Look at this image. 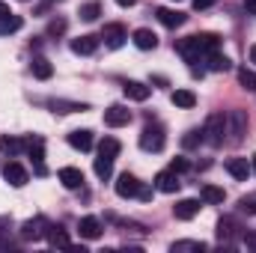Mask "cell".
I'll return each mask as SVG.
<instances>
[{"label": "cell", "instance_id": "42", "mask_svg": "<svg viewBox=\"0 0 256 253\" xmlns=\"http://www.w3.org/2000/svg\"><path fill=\"white\" fill-rule=\"evenodd\" d=\"M137 196H140V200H152V188H146V185H140V190H137Z\"/></svg>", "mask_w": 256, "mask_h": 253}, {"label": "cell", "instance_id": "37", "mask_svg": "<svg viewBox=\"0 0 256 253\" xmlns=\"http://www.w3.org/2000/svg\"><path fill=\"white\" fill-rule=\"evenodd\" d=\"M200 143H206V140H202V128H191V131L182 137V146H185V149H194V146H200Z\"/></svg>", "mask_w": 256, "mask_h": 253}, {"label": "cell", "instance_id": "3", "mask_svg": "<svg viewBox=\"0 0 256 253\" xmlns=\"http://www.w3.org/2000/svg\"><path fill=\"white\" fill-rule=\"evenodd\" d=\"M164 146H167V134H164L161 126H152L149 122V126L140 131V149L143 152H161Z\"/></svg>", "mask_w": 256, "mask_h": 253}, {"label": "cell", "instance_id": "43", "mask_svg": "<svg viewBox=\"0 0 256 253\" xmlns=\"http://www.w3.org/2000/svg\"><path fill=\"white\" fill-rule=\"evenodd\" d=\"M214 6V0H194V9H208Z\"/></svg>", "mask_w": 256, "mask_h": 253}, {"label": "cell", "instance_id": "11", "mask_svg": "<svg viewBox=\"0 0 256 253\" xmlns=\"http://www.w3.org/2000/svg\"><path fill=\"white\" fill-rule=\"evenodd\" d=\"M104 122H108L110 128L128 126V122H131V110H128L126 104H110V108L104 110Z\"/></svg>", "mask_w": 256, "mask_h": 253}, {"label": "cell", "instance_id": "21", "mask_svg": "<svg viewBox=\"0 0 256 253\" xmlns=\"http://www.w3.org/2000/svg\"><path fill=\"white\" fill-rule=\"evenodd\" d=\"M122 90H126V96L131 102H146L149 92H152V86H146V84H140V80H126Z\"/></svg>", "mask_w": 256, "mask_h": 253}, {"label": "cell", "instance_id": "48", "mask_svg": "<svg viewBox=\"0 0 256 253\" xmlns=\"http://www.w3.org/2000/svg\"><path fill=\"white\" fill-rule=\"evenodd\" d=\"M250 63L256 66V45H254V48H250Z\"/></svg>", "mask_w": 256, "mask_h": 253}, {"label": "cell", "instance_id": "5", "mask_svg": "<svg viewBox=\"0 0 256 253\" xmlns=\"http://www.w3.org/2000/svg\"><path fill=\"white\" fill-rule=\"evenodd\" d=\"M48 220L42 218V214H36V218H30V220H24L21 224V230H18V236L24 238V242H39V238H45L48 236Z\"/></svg>", "mask_w": 256, "mask_h": 253}, {"label": "cell", "instance_id": "16", "mask_svg": "<svg viewBox=\"0 0 256 253\" xmlns=\"http://www.w3.org/2000/svg\"><path fill=\"white\" fill-rule=\"evenodd\" d=\"M68 146L72 149H80V152H90L92 149V131L90 128H78L68 134Z\"/></svg>", "mask_w": 256, "mask_h": 253}, {"label": "cell", "instance_id": "2", "mask_svg": "<svg viewBox=\"0 0 256 253\" xmlns=\"http://www.w3.org/2000/svg\"><path fill=\"white\" fill-rule=\"evenodd\" d=\"M218 238H220V248H232V244H238L242 238H244V232H242V224L236 220V218H220L218 220Z\"/></svg>", "mask_w": 256, "mask_h": 253}, {"label": "cell", "instance_id": "33", "mask_svg": "<svg viewBox=\"0 0 256 253\" xmlns=\"http://www.w3.org/2000/svg\"><path fill=\"white\" fill-rule=\"evenodd\" d=\"M0 248H3V250L12 248V218H9V214L0 218Z\"/></svg>", "mask_w": 256, "mask_h": 253}, {"label": "cell", "instance_id": "30", "mask_svg": "<svg viewBox=\"0 0 256 253\" xmlns=\"http://www.w3.org/2000/svg\"><path fill=\"white\" fill-rule=\"evenodd\" d=\"M30 68H33V74H36L39 80H48V78L54 74V68H51V63H48L45 57H33V63H30Z\"/></svg>", "mask_w": 256, "mask_h": 253}, {"label": "cell", "instance_id": "32", "mask_svg": "<svg viewBox=\"0 0 256 253\" xmlns=\"http://www.w3.org/2000/svg\"><path fill=\"white\" fill-rule=\"evenodd\" d=\"M120 149H122V146H120V140H116V137H104V140L98 143V155H104V158H116V155H120Z\"/></svg>", "mask_w": 256, "mask_h": 253}, {"label": "cell", "instance_id": "47", "mask_svg": "<svg viewBox=\"0 0 256 253\" xmlns=\"http://www.w3.org/2000/svg\"><path fill=\"white\" fill-rule=\"evenodd\" d=\"M116 3H120V6H134L137 0H116Z\"/></svg>", "mask_w": 256, "mask_h": 253}, {"label": "cell", "instance_id": "13", "mask_svg": "<svg viewBox=\"0 0 256 253\" xmlns=\"http://www.w3.org/2000/svg\"><path fill=\"white\" fill-rule=\"evenodd\" d=\"M155 15H158V21H161L164 27H170V30H176V27H182V24L188 21V15L179 12V9H158Z\"/></svg>", "mask_w": 256, "mask_h": 253}, {"label": "cell", "instance_id": "29", "mask_svg": "<svg viewBox=\"0 0 256 253\" xmlns=\"http://www.w3.org/2000/svg\"><path fill=\"white\" fill-rule=\"evenodd\" d=\"M170 250L173 253H202V250H208V244L206 242H173Z\"/></svg>", "mask_w": 256, "mask_h": 253}, {"label": "cell", "instance_id": "27", "mask_svg": "<svg viewBox=\"0 0 256 253\" xmlns=\"http://www.w3.org/2000/svg\"><path fill=\"white\" fill-rule=\"evenodd\" d=\"M196 42H200L202 54H214V51L220 48V36H218V33H200V36H196Z\"/></svg>", "mask_w": 256, "mask_h": 253}, {"label": "cell", "instance_id": "39", "mask_svg": "<svg viewBox=\"0 0 256 253\" xmlns=\"http://www.w3.org/2000/svg\"><path fill=\"white\" fill-rule=\"evenodd\" d=\"M66 27H68V24H66V18H54V21L48 24V36H63Z\"/></svg>", "mask_w": 256, "mask_h": 253}, {"label": "cell", "instance_id": "35", "mask_svg": "<svg viewBox=\"0 0 256 253\" xmlns=\"http://www.w3.org/2000/svg\"><path fill=\"white\" fill-rule=\"evenodd\" d=\"M238 84L244 86V90H250V92H256V72L254 68H238Z\"/></svg>", "mask_w": 256, "mask_h": 253}, {"label": "cell", "instance_id": "38", "mask_svg": "<svg viewBox=\"0 0 256 253\" xmlns=\"http://www.w3.org/2000/svg\"><path fill=\"white\" fill-rule=\"evenodd\" d=\"M238 212H242V214H256V190L254 194H244V196L238 200Z\"/></svg>", "mask_w": 256, "mask_h": 253}, {"label": "cell", "instance_id": "25", "mask_svg": "<svg viewBox=\"0 0 256 253\" xmlns=\"http://www.w3.org/2000/svg\"><path fill=\"white\" fill-rule=\"evenodd\" d=\"M21 149H24V140H18V137H0V152L6 155V158H15V155H21Z\"/></svg>", "mask_w": 256, "mask_h": 253}, {"label": "cell", "instance_id": "20", "mask_svg": "<svg viewBox=\"0 0 256 253\" xmlns=\"http://www.w3.org/2000/svg\"><path fill=\"white\" fill-rule=\"evenodd\" d=\"M78 232H80V238H90V242H92V238H98V236H102V220H98V218H92V214H90V218H80Z\"/></svg>", "mask_w": 256, "mask_h": 253}, {"label": "cell", "instance_id": "22", "mask_svg": "<svg viewBox=\"0 0 256 253\" xmlns=\"http://www.w3.org/2000/svg\"><path fill=\"white\" fill-rule=\"evenodd\" d=\"M206 68H208V72H230V68H232V60H230L226 54L214 51V54H206Z\"/></svg>", "mask_w": 256, "mask_h": 253}, {"label": "cell", "instance_id": "18", "mask_svg": "<svg viewBox=\"0 0 256 253\" xmlns=\"http://www.w3.org/2000/svg\"><path fill=\"white\" fill-rule=\"evenodd\" d=\"M173 214L179 218V220H191V218H196L200 214V200H179L176 206H173Z\"/></svg>", "mask_w": 256, "mask_h": 253}, {"label": "cell", "instance_id": "10", "mask_svg": "<svg viewBox=\"0 0 256 253\" xmlns=\"http://www.w3.org/2000/svg\"><path fill=\"white\" fill-rule=\"evenodd\" d=\"M179 185H182V182H179V173H176V170H170V167H167V170H161V173L155 176V190H161V194H176Z\"/></svg>", "mask_w": 256, "mask_h": 253}, {"label": "cell", "instance_id": "15", "mask_svg": "<svg viewBox=\"0 0 256 253\" xmlns=\"http://www.w3.org/2000/svg\"><path fill=\"white\" fill-rule=\"evenodd\" d=\"M98 42H102V36H80V39L72 42V51L80 54V57H90V54L98 51Z\"/></svg>", "mask_w": 256, "mask_h": 253}, {"label": "cell", "instance_id": "28", "mask_svg": "<svg viewBox=\"0 0 256 253\" xmlns=\"http://www.w3.org/2000/svg\"><path fill=\"white\" fill-rule=\"evenodd\" d=\"M21 27H24L21 15H15V12H9V15H0V33H18Z\"/></svg>", "mask_w": 256, "mask_h": 253}, {"label": "cell", "instance_id": "19", "mask_svg": "<svg viewBox=\"0 0 256 253\" xmlns=\"http://www.w3.org/2000/svg\"><path fill=\"white\" fill-rule=\"evenodd\" d=\"M60 182H63V188H68V190H78V188H84V173L78 170V167H63L60 173Z\"/></svg>", "mask_w": 256, "mask_h": 253}, {"label": "cell", "instance_id": "9", "mask_svg": "<svg viewBox=\"0 0 256 253\" xmlns=\"http://www.w3.org/2000/svg\"><path fill=\"white\" fill-rule=\"evenodd\" d=\"M102 39H104V45L110 48V51H116V48H122L128 39V30L122 24H104V30H102Z\"/></svg>", "mask_w": 256, "mask_h": 253}, {"label": "cell", "instance_id": "14", "mask_svg": "<svg viewBox=\"0 0 256 253\" xmlns=\"http://www.w3.org/2000/svg\"><path fill=\"white\" fill-rule=\"evenodd\" d=\"M131 42H134L140 51H152V48H158V36H155L149 27H140V30H134Z\"/></svg>", "mask_w": 256, "mask_h": 253}, {"label": "cell", "instance_id": "44", "mask_svg": "<svg viewBox=\"0 0 256 253\" xmlns=\"http://www.w3.org/2000/svg\"><path fill=\"white\" fill-rule=\"evenodd\" d=\"M54 3H63V0H42V6H39V12H48V6H54Z\"/></svg>", "mask_w": 256, "mask_h": 253}, {"label": "cell", "instance_id": "49", "mask_svg": "<svg viewBox=\"0 0 256 253\" xmlns=\"http://www.w3.org/2000/svg\"><path fill=\"white\" fill-rule=\"evenodd\" d=\"M250 167H254V173H256V155H254V158H250Z\"/></svg>", "mask_w": 256, "mask_h": 253}, {"label": "cell", "instance_id": "17", "mask_svg": "<svg viewBox=\"0 0 256 253\" xmlns=\"http://www.w3.org/2000/svg\"><path fill=\"white\" fill-rule=\"evenodd\" d=\"M226 173L232 176V179H238V182H244L250 173H254V167L248 164V158H230L226 161Z\"/></svg>", "mask_w": 256, "mask_h": 253}, {"label": "cell", "instance_id": "4", "mask_svg": "<svg viewBox=\"0 0 256 253\" xmlns=\"http://www.w3.org/2000/svg\"><path fill=\"white\" fill-rule=\"evenodd\" d=\"M24 149L30 152V158H33V170L39 173V176H45L48 170H45V140L39 137V134H30L27 140H24Z\"/></svg>", "mask_w": 256, "mask_h": 253}, {"label": "cell", "instance_id": "24", "mask_svg": "<svg viewBox=\"0 0 256 253\" xmlns=\"http://www.w3.org/2000/svg\"><path fill=\"white\" fill-rule=\"evenodd\" d=\"M200 200H202V202H212V206H220V202L226 200V190L218 188V185H202V190H200Z\"/></svg>", "mask_w": 256, "mask_h": 253}, {"label": "cell", "instance_id": "6", "mask_svg": "<svg viewBox=\"0 0 256 253\" xmlns=\"http://www.w3.org/2000/svg\"><path fill=\"white\" fill-rule=\"evenodd\" d=\"M226 140L230 143H242L244 140V134H248V114L244 110H232V114H226Z\"/></svg>", "mask_w": 256, "mask_h": 253}, {"label": "cell", "instance_id": "12", "mask_svg": "<svg viewBox=\"0 0 256 253\" xmlns=\"http://www.w3.org/2000/svg\"><path fill=\"white\" fill-rule=\"evenodd\" d=\"M140 179L137 176H131V173H122L120 179H116V194L122 196V200H131V196H137V190H140Z\"/></svg>", "mask_w": 256, "mask_h": 253}, {"label": "cell", "instance_id": "45", "mask_svg": "<svg viewBox=\"0 0 256 253\" xmlns=\"http://www.w3.org/2000/svg\"><path fill=\"white\" fill-rule=\"evenodd\" d=\"M244 9H248L250 15H256V0H244Z\"/></svg>", "mask_w": 256, "mask_h": 253}, {"label": "cell", "instance_id": "36", "mask_svg": "<svg viewBox=\"0 0 256 253\" xmlns=\"http://www.w3.org/2000/svg\"><path fill=\"white\" fill-rule=\"evenodd\" d=\"M98 15H102V3L90 0V3H84V6H80V18H84V21H96Z\"/></svg>", "mask_w": 256, "mask_h": 253}, {"label": "cell", "instance_id": "26", "mask_svg": "<svg viewBox=\"0 0 256 253\" xmlns=\"http://www.w3.org/2000/svg\"><path fill=\"white\" fill-rule=\"evenodd\" d=\"M45 238L51 242V248H66V250H68V244H72L68 236H66V230L63 226H54V224L48 226V236H45Z\"/></svg>", "mask_w": 256, "mask_h": 253}, {"label": "cell", "instance_id": "8", "mask_svg": "<svg viewBox=\"0 0 256 253\" xmlns=\"http://www.w3.org/2000/svg\"><path fill=\"white\" fill-rule=\"evenodd\" d=\"M0 173H3V179H6L12 188H24V185L30 182V173H27V170H24L18 161H6Z\"/></svg>", "mask_w": 256, "mask_h": 253}, {"label": "cell", "instance_id": "34", "mask_svg": "<svg viewBox=\"0 0 256 253\" xmlns=\"http://www.w3.org/2000/svg\"><path fill=\"white\" fill-rule=\"evenodd\" d=\"M110 173H114V158L98 155V158H96V176H98V179H110Z\"/></svg>", "mask_w": 256, "mask_h": 253}, {"label": "cell", "instance_id": "41", "mask_svg": "<svg viewBox=\"0 0 256 253\" xmlns=\"http://www.w3.org/2000/svg\"><path fill=\"white\" fill-rule=\"evenodd\" d=\"M242 242H244L250 250H256V230H254V232H244V238H242Z\"/></svg>", "mask_w": 256, "mask_h": 253}, {"label": "cell", "instance_id": "23", "mask_svg": "<svg viewBox=\"0 0 256 253\" xmlns=\"http://www.w3.org/2000/svg\"><path fill=\"white\" fill-rule=\"evenodd\" d=\"M48 108H51L54 114H78V110H86V104H80V102H66V98H51Z\"/></svg>", "mask_w": 256, "mask_h": 253}, {"label": "cell", "instance_id": "40", "mask_svg": "<svg viewBox=\"0 0 256 253\" xmlns=\"http://www.w3.org/2000/svg\"><path fill=\"white\" fill-rule=\"evenodd\" d=\"M170 170L185 173V170H191V161H188V158H173V161H170Z\"/></svg>", "mask_w": 256, "mask_h": 253}, {"label": "cell", "instance_id": "1", "mask_svg": "<svg viewBox=\"0 0 256 253\" xmlns=\"http://www.w3.org/2000/svg\"><path fill=\"white\" fill-rule=\"evenodd\" d=\"M202 140L208 146H220L226 140V114H212L202 126Z\"/></svg>", "mask_w": 256, "mask_h": 253}, {"label": "cell", "instance_id": "7", "mask_svg": "<svg viewBox=\"0 0 256 253\" xmlns=\"http://www.w3.org/2000/svg\"><path fill=\"white\" fill-rule=\"evenodd\" d=\"M176 51L182 54V60L185 63H191V68L200 60H206V54H202V48H200V42H196V36H188V39H179L176 42Z\"/></svg>", "mask_w": 256, "mask_h": 253}, {"label": "cell", "instance_id": "46", "mask_svg": "<svg viewBox=\"0 0 256 253\" xmlns=\"http://www.w3.org/2000/svg\"><path fill=\"white\" fill-rule=\"evenodd\" d=\"M9 12H12V9H9V6H6L3 0H0V15H9Z\"/></svg>", "mask_w": 256, "mask_h": 253}, {"label": "cell", "instance_id": "31", "mask_svg": "<svg viewBox=\"0 0 256 253\" xmlns=\"http://www.w3.org/2000/svg\"><path fill=\"white\" fill-rule=\"evenodd\" d=\"M170 98H173V104H176V108H185V110L196 104V96H194L191 90H176V92H173Z\"/></svg>", "mask_w": 256, "mask_h": 253}]
</instances>
